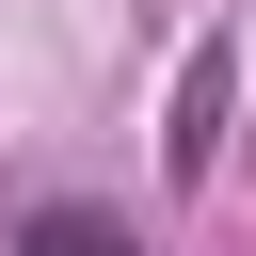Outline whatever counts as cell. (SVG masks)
Here are the masks:
<instances>
[{
    "mask_svg": "<svg viewBox=\"0 0 256 256\" xmlns=\"http://www.w3.org/2000/svg\"><path fill=\"white\" fill-rule=\"evenodd\" d=\"M16 256H144V240H128L112 208H32V224H16Z\"/></svg>",
    "mask_w": 256,
    "mask_h": 256,
    "instance_id": "6da1fadb",
    "label": "cell"
}]
</instances>
